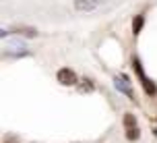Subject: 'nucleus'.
Here are the masks:
<instances>
[{
	"instance_id": "f257e3e1",
	"label": "nucleus",
	"mask_w": 157,
	"mask_h": 143,
	"mask_svg": "<svg viewBox=\"0 0 157 143\" xmlns=\"http://www.w3.org/2000/svg\"><path fill=\"white\" fill-rule=\"evenodd\" d=\"M114 85H116L118 91H122V93H126L130 100H134L132 87H130V81H128V77H126V75H118L116 79H114Z\"/></svg>"
},
{
	"instance_id": "f03ea898",
	"label": "nucleus",
	"mask_w": 157,
	"mask_h": 143,
	"mask_svg": "<svg viewBox=\"0 0 157 143\" xmlns=\"http://www.w3.org/2000/svg\"><path fill=\"white\" fill-rule=\"evenodd\" d=\"M56 77L60 81V85H66V87L77 85V75H75V71H71V69H60Z\"/></svg>"
},
{
	"instance_id": "7ed1b4c3",
	"label": "nucleus",
	"mask_w": 157,
	"mask_h": 143,
	"mask_svg": "<svg viewBox=\"0 0 157 143\" xmlns=\"http://www.w3.org/2000/svg\"><path fill=\"white\" fill-rule=\"evenodd\" d=\"M99 2L101 0H75V8L77 10H93V8H97L99 6Z\"/></svg>"
},
{
	"instance_id": "20e7f679",
	"label": "nucleus",
	"mask_w": 157,
	"mask_h": 143,
	"mask_svg": "<svg viewBox=\"0 0 157 143\" xmlns=\"http://www.w3.org/2000/svg\"><path fill=\"white\" fill-rule=\"evenodd\" d=\"M143 23H145V17H143V15H136V17H134V21H132V31H134V35H136V33H141Z\"/></svg>"
},
{
	"instance_id": "39448f33",
	"label": "nucleus",
	"mask_w": 157,
	"mask_h": 143,
	"mask_svg": "<svg viewBox=\"0 0 157 143\" xmlns=\"http://www.w3.org/2000/svg\"><path fill=\"white\" fill-rule=\"evenodd\" d=\"M17 33H23L27 38H35V35H37V31H35L33 27H17Z\"/></svg>"
},
{
	"instance_id": "423d86ee",
	"label": "nucleus",
	"mask_w": 157,
	"mask_h": 143,
	"mask_svg": "<svg viewBox=\"0 0 157 143\" xmlns=\"http://www.w3.org/2000/svg\"><path fill=\"white\" fill-rule=\"evenodd\" d=\"M139 127H132V129H126V139L128 141H134V139H139Z\"/></svg>"
},
{
	"instance_id": "0eeeda50",
	"label": "nucleus",
	"mask_w": 157,
	"mask_h": 143,
	"mask_svg": "<svg viewBox=\"0 0 157 143\" xmlns=\"http://www.w3.org/2000/svg\"><path fill=\"white\" fill-rule=\"evenodd\" d=\"M124 127H126V129L136 127V118H134L132 114H124Z\"/></svg>"
},
{
	"instance_id": "6e6552de",
	"label": "nucleus",
	"mask_w": 157,
	"mask_h": 143,
	"mask_svg": "<svg viewBox=\"0 0 157 143\" xmlns=\"http://www.w3.org/2000/svg\"><path fill=\"white\" fill-rule=\"evenodd\" d=\"M91 91V89H93V85H91V83H83V85H81V91Z\"/></svg>"
}]
</instances>
